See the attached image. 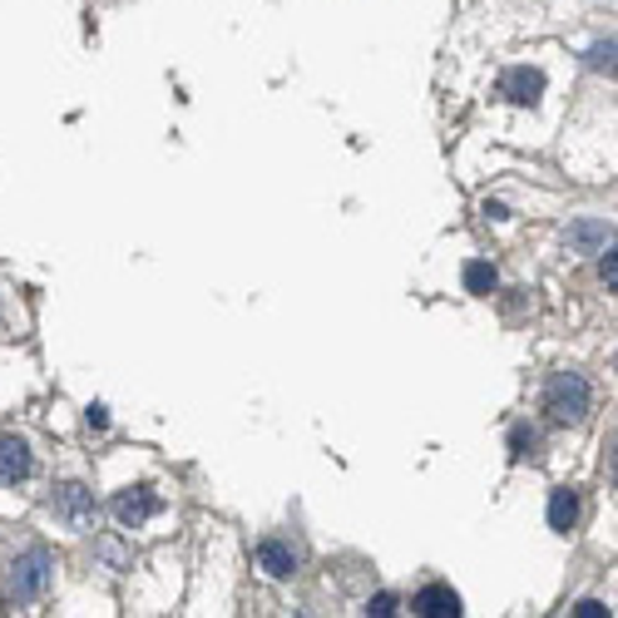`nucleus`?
<instances>
[{
	"instance_id": "nucleus-6",
	"label": "nucleus",
	"mask_w": 618,
	"mask_h": 618,
	"mask_svg": "<svg viewBox=\"0 0 618 618\" xmlns=\"http://www.w3.org/2000/svg\"><path fill=\"white\" fill-rule=\"evenodd\" d=\"M500 95L510 99V105H534V99L544 95V75H540V69H530V65L510 69V75L500 79Z\"/></svg>"
},
{
	"instance_id": "nucleus-3",
	"label": "nucleus",
	"mask_w": 618,
	"mask_h": 618,
	"mask_svg": "<svg viewBox=\"0 0 618 618\" xmlns=\"http://www.w3.org/2000/svg\"><path fill=\"white\" fill-rule=\"evenodd\" d=\"M55 514L69 524V530H85V524H95V490H85L79 480L59 485V490H55Z\"/></svg>"
},
{
	"instance_id": "nucleus-15",
	"label": "nucleus",
	"mask_w": 618,
	"mask_h": 618,
	"mask_svg": "<svg viewBox=\"0 0 618 618\" xmlns=\"http://www.w3.org/2000/svg\"><path fill=\"white\" fill-rule=\"evenodd\" d=\"M574 614H584V618H599V614H609V609H604L599 599H584V604H579V609H574Z\"/></svg>"
},
{
	"instance_id": "nucleus-10",
	"label": "nucleus",
	"mask_w": 618,
	"mask_h": 618,
	"mask_svg": "<svg viewBox=\"0 0 618 618\" xmlns=\"http://www.w3.org/2000/svg\"><path fill=\"white\" fill-rule=\"evenodd\" d=\"M465 288L480 292V297H490L495 292V268L490 262H470V268H465Z\"/></svg>"
},
{
	"instance_id": "nucleus-8",
	"label": "nucleus",
	"mask_w": 618,
	"mask_h": 618,
	"mask_svg": "<svg viewBox=\"0 0 618 618\" xmlns=\"http://www.w3.org/2000/svg\"><path fill=\"white\" fill-rule=\"evenodd\" d=\"M258 564L272 574V579H292V574H297V554H292L282 540H262L258 544Z\"/></svg>"
},
{
	"instance_id": "nucleus-13",
	"label": "nucleus",
	"mask_w": 618,
	"mask_h": 618,
	"mask_svg": "<svg viewBox=\"0 0 618 618\" xmlns=\"http://www.w3.org/2000/svg\"><path fill=\"white\" fill-rule=\"evenodd\" d=\"M589 65L594 69H614V40H599V45L589 50Z\"/></svg>"
},
{
	"instance_id": "nucleus-5",
	"label": "nucleus",
	"mask_w": 618,
	"mask_h": 618,
	"mask_svg": "<svg viewBox=\"0 0 618 618\" xmlns=\"http://www.w3.org/2000/svg\"><path fill=\"white\" fill-rule=\"evenodd\" d=\"M411 614H421V618H455V614H460V594H455L451 584H425V589L411 599Z\"/></svg>"
},
{
	"instance_id": "nucleus-4",
	"label": "nucleus",
	"mask_w": 618,
	"mask_h": 618,
	"mask_svg": "<svg viewBox=\"0 0 618 618\" xmlns=\"http://www.w3.org/2000/svg\"><path fill=\"white\" fill-rule=\"evenodd\" d=\"M154 514H159V495L149 490V485H134V490L115 495V520L124 524V530H144Z\"/></svg>"
},
{
	"instance_id": "nucleus-1",
	"label": "nucleus",
	"mask_w": 618,
	"mask_h": 618,
	"mask_svg": "<svg viewBox=\"0 0 618 618\" xmlns=\"http://www.w3.org/2000/svg\"><path fill=\"white\" fill-rule=\"evenodd\" d=\"M589 401H594V391L579 371H560V377H550V387H544V411L560 425H579L584 415H589Z\"/></svg>"
},
{
	"instance_id": "nucleus-12",
	"label": "nucleus",
	"mask_w": 618,
	"mask_h": 618,
	"mask_svg": "<svg viewBox=\"0 0 618 618\" xmlns=\"http://www.w3.org/2000/svg\"><path fill=\"white\" fill-rule=\"evenodd\" d=\"M604 238H609V232H604L599 223H579V228H574V242H579V248H599L604 252Z\"/></svg>"
},
{
	"instance_id": "nucleus-16",
	"label": "nucleus",
	"mask_w": 618,
	"mask_h": 618,
	"mask_svg": "<svg viewBox=\"0 0 618 618\" xmlns=\"http://www.w3.org/2000/svg\"><path fill=\"white\" fill-rule=\"evenodd\" d=\"M604 252H609V258L599 262V278H604V282H609V288H614V248H604Z\"/></svg>"
},
{
	"instance_id": "nucleus-7",
	"label": "nucleus",
	"mask_w": 618,
	"mask_h": 618,
	"mask_svg": "<svg viewBox=\"0 0 618 618\" xmlns=\"http://www.w3.org/2000/svg\"><path fill=\"white\" fill-rule=\"evenodd\" d=\"M30 475V445L20 435H0V485H20Z\"/></svg>"
},
{
	"instance_id": "nucleus-2",
	"label": "nucleus",
	"mask_w": 618,
	"mask_h": 618,
	"mask_svg": "<svg viewBox=\"0 0 618 618\" xmlns=\"http://www.w3.org/2000/svg\"><path fill=\"white\" fill-rule=\"evenodd\" d=\"M50 579H55V560L45 550H30V554H20L10 589H15V599H40L50 589Z\"/></svg>"
},
{
	"instance_id": "nucleus-11",
	"label": "nucleus",
	"mask_w": 618,
	"mask_h": 618,
	"mask_svg": "<svg viewBox=\"0 0 618 618\" xmlns=\"http://www.w3.org/2000/svg\"><path fill=\"white\" fill-rule=\"evenodd\" d=\"M534 445H540V435H534L530 425H514V435H510V455H514V460L534 455Z\"/></svg>"
},
{
	"instance_id": "nucleus-14",
	"label": "nucleus",
	"mask_w": 618,
	"mask_h": 618,
	"mask_svg": "<svg viewBox=\"0 0 618 618\" xmlns=\"http://www.w3.org/2000/svg\"><path fill=\"white\" fill-rule=\"evenodd\" d=\"M367 614H377V618H387V614H397V599L391 594H377V599L367 604Z\"/></svg>"
},
{
	"instance_id": "nucleus-9",
	"label": "nucleus",
	"mask_w": 618,
	"mask_h": 618,
	"mask_svg": "<svg viewBox=\"0 0 618 618\" xmlns=\"http://www.w3.org/2000/svg\"><path fill=\"white\" fill-rule=\"evenodd\" d=\"M574 520H579V495H574V490H554V500H550V530L570 534Z\"/></svg>"
}]
</instances>
